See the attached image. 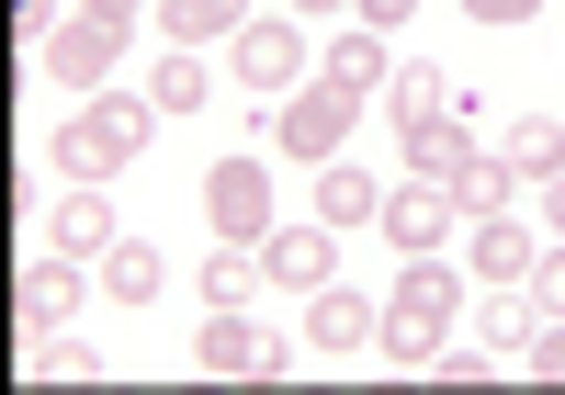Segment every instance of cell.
I'll return each mask as SVG.
<instances>
[{
  "instance_id": "cell-1",
  "label": "cell",
  "mask_w": 565,
  "mask_h": 395,
  "mask_svg": "<svg viewBox=\"0 0 565 395\" xmlns=\"http://www.w3.org/2000/svg\"><path fill=\"white\" fill-rule=\"evenodd\" d=\"M148 136H159V103L148 90H114V103H90V114L57 125V170L68 181H114V170L148 159Z\"/></svg>"
},
{
  "instance_id": "cell-2",
  "label": "cell",
  "mask_w": 565,
  "mask_h": 395,
  "mask_svg": "<svg viewBox=\"0 0 565 395\" xmlns=\"http://www.w3.org/2000/svg\"><path fill=\"white\" fill-rule=\"evenodd\" d=\"M452 317H463V282L441 271V249L407 260V271L385 282V362H430L441 339H452Z\"/></svg>"
},
{
  "instance_id": "cell-3",
  "label": "cell",
  "mask_w": 565,
  "mask_h": 395,
  "mask_svg": "<svg viewBox=\"0 0 565 395\" xmlns=\"http://www.w3.org/2000/svg\"><path fill=\"white\" fill-rule=\"evenodd\" d=\"M351 125H362V90H351V79H328V68L295 90V103H271V147H282V159H306V170L340 159Z\"/></svg>"
},
{
  "instance_id": "cell-4",
  "label": "cell",
  "mask_w": 565,
  "mask_h": 395,
  "mask_svg": "<svg viewBox=\"0 0 565 395\" xmlns=\"http://www.w3.org/2000/svg\"><path fill=\"white\" fill-rule=\"evenodd\" d=\"M295 351L249 317V306H204V328H193V373L204 384H260V373H282Z\"/></svg>"
},
{
  "instance_id": "cell-5",
  "label": "cell",
  "mask_w": 565,
  "mask_h": 395,
  "mask_svg": "<svg viewBox=\"0 0 565 395\" xmlns=\"http://www.w3.org/2000/svg\"><path fill=\"white\" fill-rule=\"evenodd\" d=\"M204 226L226 237V249H260V237L282 226V215H271V181H260L249 159H226V170H204Z\"/></svg>"
},
{
  "instance_id": "cell-6",
  "label": "cell",
  "mask_w": 565,
  "mask_h": 395,
  "mask_svg": "<svg viewBox=\"0 0 565 395\" xmlns=\"http://www.w3.org/2000/svg\"><path fill=\"white\" fill-rule=\"evenodd\" d=\"M373 226H385L407 260H430L441 237L463 226V204H452V181H430V170H418V181H396V192H385V215H373Z\"/></svg>"
},
{
  "instance_id": "cell-7",
  "label": "cell",
  "mask_w": 565,
  "mask_h": 395,
  "mask_svg": "<svg viewBox=\"0 0 565 395\" xmlns=\"http://www.w3.org/2000/svg\"><path fill=\"white\" fill-rule=\"evenodd\" d=\"M328 271H340V226H271V237H260V282L328 293Z\"/></svg>"
},
{
  "instance_id": "cell-8",
  "label": "cell",
  "mask_w": 565,
  "mask_h": 395,
  "mask_svg": "<svg viewBox=\"0 0 565 395\" xmlns=\"http://www.w3.org/2000/svg\"><path fill=\"white\" fill-rule=\"evenodd\" d=\"M114 57H125V34H103L90 12H68L57 34H45V79H57V90H103Z\"/></svg>"
},
{
  "instance_id": "cell-9",
  "label": "cell",
  "mask_w": 565,
  "mask_h": 395,
  "mask_svg": "<svg viewBox=\"0 0 565 395\" xmlns=\"http://www.w3.org/2000/svg\"><path fill=\"white\" fill-rule=\"evenodd\" d=\"M226 57H238L249 90H306V23H249Z\"/></svg>"
},
{
  "instance_id": "cell-10",
  "label": "cell",
  "mask_w": 565,
  "mask_h": 395,
  "mask_svg": "<svg viewBox=\"0 0 565 395\" xmlns=\"http://www.w3.org/2000/svg\"><path fill=\"white\" fill-rule=\"evenodd\" d=\"M45 249H68V260H103V249H114V204H103V181H68L57 204H45Z\"/></svg>"
},
{
  "instance_id": "cell-11",
  "label": "cell",
  "mask_w": 565,
  "mask_h": 395,
  "mask_svg": "<svg viewBox=\"0 0 565 395\" xmlns=\"http://www.w3.org/2000/svg\"><path fill=\"white\" fill-rule=\"evenodd\" d=\"M385 125H396V136H430V125H452V68L407 57V68L385 79Z\"/></svg>"
},
{
  "instance_id": "cell-12",
  "label": "cell",
  "mask_w": 565,
  "mask_h": 395,
  "mask_svg": "<svg viewBox=\"0 0 565 395\" xmlns=\"http://www.w3.org/2000/svg\"><path fill=\"white\" fill-rule=\"evenodd\" d=\"M385 339V306H362V293H306V351H373Z\"/></svg>"
},
{
  "instance_id": "cell-13",
  "label": "cell",
  "mask_w": 565,
  "mask_h": 395,
  "mask_svg": "<svg viewBox=\"0 0 565 395\" xmlns=\"http://www.w3.org/2000/svg\"><path fill=\"white\" fill-rule=\"evenodd\" d=\"M260 12H249V0H159V34L170 45H193V57H204V45H238Z\"/></svg>"
},
{
  "instance_id": "cell-14",
  "label": "cell",
  "mask_w": 565,
  "mask_h": 395,
  "mask_svg": "<svg viewBox=\"0 0 565 395\" xmlns=\"http://www.w3.org/2000/svg\"><path fill=\"white\" fill-rule=\"evenodd\" d=\"M476 339H487V351H532V339H543V293H532V282H487Z\"/></svg>"
},
{
  "instance_id": "cell-15",
  "label": "cell",
  "mask_w": 565,
  "mask_h": 395,
  "mask_svg": "<svg viewBox=\"0 0 565 395\" xmlns=\"http://www.w3.org/2000/svg\"><path fill=\"white\" fill-rule=\"evenodd\" d=\"M532 260H543V226H521V215H476V271H487V282H532Z\"/></svg>"
},
{
  "instance_id": "cell-16",
  "label": "cell",
  "mask_w": 565,
  "mask_h": 395,
  "mask_svg": "<svg viewBox=\"0 0 565 395\" xmlns=\"http://www.w3.org/2000/svg\"><path fill=\"white\" fill-rule=\"evenodd\" d=\"M79 293H90V282H79V271H68V249H57L45 271H23V328H34V339H68Z\"/></svg>"
},
{
  "instance_id": "cell-17",
  "label": "cell",
  "mask_w": 565,
  "mask_h": 395,
  "mask_svg": "<svg viewBox=\"0 0 565 395\" xmlns=\"http://www.w3.org/2000/svg\"><path fill=\"white\" fill-rule=\"evenodd\" d=\"M373 215H385V181L351 170V159H328L317 170V226H373Z\"/></svg>"
},
{
  "instance_id": "cell-18",
  "label": "cell",
  "mask_w": 565,
  "mask_h": 395,
  "mask_svg": "<svg viewBox=\"0 0 565 395\" xmlns=\"http://www.w3.org/2000/svg\"><path fill=\"white\" fill-rule=\"evenodd\" d=\"M159 282H170V260L148 249V237H114V249H103V293H114V306H159Z\"/></svg>"
},
{
  "instance_id": "cell-19",
  "label": "cell",
  "mask_w": 565,
  "mask_h": 395,
  "mask_svg": "<svg viewBox=\"0 0 565 395\" xmlns=\"http://www.w3.org/2000/svg\"><path fill=\"white\" fill-rule=\"evenodd\" d=\"M498 159L521 170V181H554V170H565V125H554V114H521V125H509V147H498Z\"/></svg>"
},
{
  "instance_id": "cell-20",
  "label": "cell",
  "mask_w": 565,
  "mask_h": 395,
  "mask_svg": "<svg viewBox=\"0 0 565 395\" xmlns=\"http://www.w3.org/2000/svg\"><path fill=\"white\" fill-rule=\"evenodd\" d=\"M487 147H476V125H430V136H407V170H430V181H463Z\"/></svg>"
},
{
  "instance_id": "cell-21",
  "label": "cell",
  "mask_w": 565,
  "mask_h": 395,
  "mask_svg": "<svg viewBox=\"0 0 565 395\" xmlns=\"http://www.w3.org/2000/svg\"><path fill=\"white\" fill-rule=\"evenodd\" d=\"M148 103H159V114H204V57H193V45H170V57H159Z\"/></svg>"
},
{
  "instance_id": "cell-22",
  "label": "cell",
  "mask_w": 565,
  "mask_h": 395,
  "mask_svg": "<svg viewBox=\"0 0 565 395\" xmlns=\"http://www.w3.org/2000/svg\"><path fill=\"white\" fill-rule=\"evenodd\" d=\"M328 79H351V90H373V79H385V34H373V23H351L340 45H328Z\"/></svg>"
},
{
  "instance_id": "cell-23",
  "label": "cell",
  "mask_w": 565,
  "mask_h": 395,
  "mask_svg": "<svg viewBox=\"0 0 565 395\" xmlns=\"http://www.w3.org/2000/svg\"><path fill=\"white\" fill-rule=\"evenodd\" d=\"M509 192H521V170H509V159H476V170L452 181V204H463V215H509Z\"/></svg>"
},
{
  "instance_id": "cell-24",
  "label": "cell",
  "mask_w": 565,
  "mask_h": 395,
  "mask_svg": "<svg viewBox=\"0 0 565 395\" xmlns=\"http://www.w3.org/2000/svg\"><path fill=\"white\" fill-rule=\"evenodd\" d=\"M260 293V249H215L204 260V306H249Z\"/></svg>"
},
{
  "instance_id": "cell-25",
  "label": "cell",
  "mask_w": 565,
  "mask_h": 395,
  "mask_svg": "<svg viewBox=\"0 0 565 395\" xmlns=\"http://www.w3.org/2000/svg\"><path fill=\"white\" fill-rule=\"evenodd\" d=\"M532 293H543V317H565V237H543V260H532Z\"/></svg>"
},
{
  "instance_id": "cell-26",
  "label": "cell",
  "mask_w": 565,
  "mask_h": 395,
  "mask_svg": "<svg viewBox=\"0 0 565 395\" xmlns=\"http://www.w3.org/2000/svg\"><path fill=\"white\" fill-rule=\"evenodd\" d=\"M521 373H543V384H565V317H543V339L521 351Z\"/></svg>"
},
{
  "instance_id": "cell-27",
  "label": "cell",
  "mask_w": 565,
  "mask_h": 395,
  "mask_svg": "<svg viewBox=\"0 0 565 395\" xmlns=\"http://www.w3.org/2000/svg\"><path fill=\"white\" fill-rule=\"evenodd\" d=\"M68 373H90V362H79V351H68V339H45V351H34V362H23V384H68Z\"/></svg>"
},
{
  "instance_id": "cell-28",
  "label": "cell",
  "mask_w": 565,
  "mask_h": 395,
  "mask_svg": "<svg viewBox=\"0 0 565 395\" xmlns=\"http://www.w3.org/2000/svg\"><path fill=\"white\" fill-rule=\"evenodd\" d=\"M79 12L103 23V34H125V45H136V23H148V0H79Z\"/></svg>"
},
{
  "instance_id": "cell-29",
  "label": "cell",
  "mask_w": 565,
  "mask_h": 395,
  "mask_svg": "<svg viewBox=\"0 0 565 395\" xmlns=\"http://www.w3.org/2000/svg\"><path fill=\"white\" fill-rule=\"evenodd\" d=\"M418 373H430V384H487L498 362H463V351H430V362H418Z\"/></svg>"
},
{
  "instance_id": "cell-30",
  "label": "cell",
  "mask_w": 565,
  "mask_h": 395,
  "mask_svg": "<svg viewBox=\"0 0 565 395\" xmlns=\"http://www.w3.org/2000/svg\"><path fill=\"white\" fill-rule=\"evenodd\" d=\"M463 12H476V23H532L543 0H463Z\"/></svg>"
},
{
  "instance_id": "cell-31",
  "label": "cell",
  "mask_w": 565,
  "mask_h": 395,
  "mask_svg": "<svg viewBox=\"0 0 565 395\" xmlns=\"http://www.w3.org/2000/svg\"><path fill=\"white\" fill-rule=\"evenodd\" d=\"M351 12H362V23H373V34H396V23H407V12H418V0H351Z\"/></svg>"
},
{
  "instance_id": "cell-32",
  "label": "cell",
  "mask_w": 565,
  "mask_h": 395,
  "mask_svg": "<svg viewBox=\"0 0 565 395\" xmlns=\"http://www.w3.org/2000/svg\"><path fill=\"white\" fill-rule=\"evenodd\" d=\"M12 23H23V34L45 45V34H57V0H12Z\"/></svg>"
},
{
  "instance_id": "cell-33",
  "label": "cell",
  "mask_w": 565,
  "mask_h": 395,
  "mask_svg": "<svg viewBox=\"0 0 565 395\" xmlns=\"http://www.w3.org/2000/svg\"><path fill=\"white\" fill-rule=\"evenodd\" d=\"M532 192H543V237H565V170H554V181H532Z\"/></svg>"
},
{
  "instance_id": "cell-34",
  "label": "cell",
  "mask_w": 565,
  "mask_h": 395,
  "mask_svg": "<svg viewBox=\"0 0 565 395\" xmlns=\"http://www.w3.org/2000/svg\"><path fill=\"white\" fill-rule=\"evenodd\" d=\"M306 12H351V0H295V23H306Z\"/></svg>"
}]
</instances>
